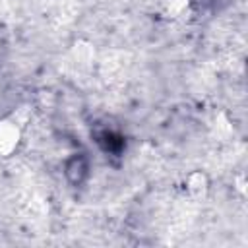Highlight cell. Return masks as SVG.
Wrapping results in <instances>:
<instances>
[{"label": "cell", "instance_id": "6da1fadb", "mask_svg": "<svg viewBox=\"0 0 248 248\" xmlns=\"http://www.w3.org/2000/svg\"><path fill=\"white\" fill-rule=\"evenodd\" d=\"M66 174L72 182H81L83 176L87 174V163L81 155L78 157H72L68 163H66Z\"/></svg>", "mask_w": 248, "mask_h": 248}, {"label": "cell", "instance_id": "7a4b0ae2", "mask_svg": "<svg viewBox=\"0 0 248 248\" xmlns=\"http://www.w3.org/2000/svg\"><path fill=\"white\" fill-rule=\"evenodd\" d=\"M17 143V130L10 122H0V151H10Z\"/></svg>", "mask_w": 248, "mask_h": 248}]
</instances>
